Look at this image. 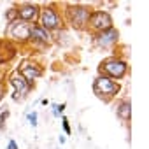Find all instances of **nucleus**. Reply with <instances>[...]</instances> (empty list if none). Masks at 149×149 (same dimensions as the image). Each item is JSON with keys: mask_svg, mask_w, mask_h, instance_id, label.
<instances>
[{"mask_svg": "<svg viewBox=\"0 0 149 149\" xmlns=\"http://www.w3.org/2000/svg\"><path fill=\"white\" fill-rule=\"evenodd\" d=\"M16 9V18L19 21H25L28 25H35L39 21V14H40V4H33V2H21V4H14Z\"/></svg>", "mask_w": 149, "mask_h": 149, "instance_id": "obj_11", "label": "nucleus"}, {"mask_svg": "<svg viewBox=\"0 0 149 149\" xmlns=\"http://www.w3.org/2000/svg\"><path fill=\"white\" fill-rule=\"evenodd\" d=\"M65 109H67V104L63 102V104H51V114H53V118H61V116H65Z\"/></svg>", "mask_w": 149, "mask_h": 149, "instance_id": "obj_13", "label": "nucleus"}, {"mask_svg": "<svg viewBox=\"0 0 149 149\" xmlns=\"http://www.w3.org/2000/svg\"><path fill=\"white\" fill-rule=\"evenodd\" d=\"M119 44V30L114 26L111 30L100 32V33H93L91 35V46L102 51H114Z\"/></svg>", "mask_w": 149, "mask_h": 149, "instance_id": "obj_9", "label": "nucleus"}, {"mask_svg": "<svg viewBox=\"0 0 149 149\" xmlns=\"http://www.w3.org/2000/svg\"><path fill=\"white\" fill-rule=\"evenodd\" d=\"M21 77H25L30 84H35L37 79H40L44 76V65L35 60V58H25L19 61V65L14 68Z\"/></svg>", "mask_w": 149, "mask_h": 149, "instance_id": "obj_8", "label": "nucleus"}, {"mask_svg": "<svg viewBox=\"0 0 149 149\" xmlns=\"http://www.w3.org/2000/svg\"><path fill=\"white\" fill-rule=\"evenodd\" d=\"M128 74H130V63L119 54L107 56L98 63V76H105L112 81L119 83L125 77H128Z\"/></svg>", "mask_w": 149, "mask_h": 149, "instance_id": "obj_3", "label": "nucleus"}, {"mask_svg": "<svg viewBox=\"0 0 149 149\" xmlns=\"http://www.w3.org/2000/svg\"><path fill=\"white\" fill-rule=\"evenodd\" d=\"M26 121H28V125H30L32 128H35V126L39 125V112H37V111L26 112Z\"/></svg>", "mask_w": 149, "mask_h": 149, "instance_id": "obj_14", "label": "nucleus"}, {"mask_svg": "<svg viewBox=\"0 0 149 149\" xmlns=\"http://www.w3.org/2000/svg\"><path fill=\"white\" fill-rule=\"evenodd\" d=\"M54 44V37L51 32L42 28L40 25H30V40L26 46H32L33 49H46Z\"/></svg>", "mask_w": 149, "mask_h": 149, "instance_id": "obj_10", "label": "nucleus"}, {"mask_svg": "<svg viewBox=\"0 0 149 149\" xmlns=\"http://www.w3.org/2000/svg\"><path fill=\"white\" fill-rule=\"evenodd\" d=\"M9 116H11V111H9V109H4L2 112H0V130L6 128V123H7Z\"/></svg>", "mask_w": 149, "mask_h": 149, "instance_id": "obj_16", "label": "nucleus"}, {"mask_svg": "<svg viewBox=\"0 0 149 149\" xmlns=\"http://www.w3.org/2000/svg\"><path fill=\"white\" fill-rule=\"evenodd\" d=\"M6 81L9 83V86H11V98L14 100V102H21V100H25L33 90H35V84H30L25 77H21L19 74L16 72V70H13L9 76H6Z\"/></svg>", "mask_w": 149, "mask_h": 149, "instance_id": "obj_6", "label": "nucleus"}, {"mask_svg": "<svg viewBox=\"0 0 149 149\" xmlns=\"http://www.w3.org/2000/svg\"><path fill=\"white\" fill-rule=\"evenodd\" d=\"M7 149H19V146H18V142L14 139H9L7 140Z\"/></svg>", "mask_w": 149, "mask_h": 149, "instance_id": "obj_18", "label": "nucleus"}, {"mask_svg": "<svg viewBox=\"0 0 149 149\" xmlns=\"http://www.w3.org/2000/svg\"><path fill=\"white\" fill-rule=\"evenodd\" d=\"M121 90H123L121 83L112 81V79H109L105 76H98L97 74L95 79H93V93L104 104H112L114 100H118Z\"/></svg>", "mask_w": 149, "mask_h": 149, "instance_id": "obj_4", "label": "nucleus"}, {"mask_svg": "<svg viewBox=\"0 0 149 149\" xmlns=\"http://www.w3.org/2000/svg\"><path fill=\"white\" fill-rule=\"evenodd\" d=\"M6 76H0V102H2L4 97H6Z\"/></svg>", "mask_w": 149, "mask_h": 149, "instance_id": "obj_17", "label": "nucleus"}, {"mask_svg": "<svg viewBox=\"0 0 149 149\" xmlns=\"http://www.w3.org/2000/svg\"><path fill=\"white\" fill-rule=\"evenodd\" d=\"M61 130H63V135L65 137H70L72 135V128H70V123H68V118L67 116H61Z\"/></svg>", "mask_w": 149, "mask_h": 149, "instance_id": "obj_15", "label": "nucleus"}, {"mask_svg": "<svg viewBox=\"0 0 149 149\" xmlns=\"http://www.w3.org/2000/svg\"><path fill=\"white\" fill-rule=\"evenodd\" d=\"M40 104H42V105H47V104H49V100H47V98H42V100H40Z\"/></svg>", "mask_w": 149, "mask_h": 149, "instance_id": "obj_20", "label": "nucleus"}, {"mask_svg": "<svg viewBox=\"0 0 149 149\" xmlns=\"http://www.w3.org/2000/svg\"><path fill=\"white\" fill-rule=\"evenodd\" d=\"M6 40H9L13 46H26L30 40V25L19 19L9 21L6 26Z\"/></svg>", "mask_w": 149, "mask_h": 149, "instance_id": "obj_5", "label": "nucleus"}, {"mask_svg": "<svg viewBox=\"0 0 149 149\" xmlns=\"http://www.w3.org/2000/svg\"><path fill=\"white\" fill-rule=\"evenodd\" d=\"M114 28V19L111 16V13L107 9H93L90 19H88V30L90 35L93 33H100V32H105V30H111Z\"/></svg>", "mask_w": 149, "mask_h": 149, "instance_id": "obj_7", "label": "nucleus"}, {"mask_svg": "<svg viewBox=\"0 0 149 149\" xmlns=\"http://www.w3.org/2000/svg\"><path fill=\"white\" fill-rule=\"evenodd\" d=\"M37 25H40L42 28H46L51 33L63 32L67 28V25H65V19H63L61 4H58V2L40 4V14H39Z\"/></svg>", "mask_w": 149, "mask_h": 149, "instance_id": "obj_2", "label": "nucleus"}, {"mask_svg": "<svg viewBox=\"0 0 149 149\" xmlns=\"http://www.w3.org/2000/svg\"><path fill=\"white\" fill-rule=\"evenodd\" d=\"M58 142H60V144H65V142H67V137H65V135L61 133V135L58 137Z\"/></svg>", "mask_w": 149, "mask_h": 149, "instance_id": "obj_19", "label": "nucleus"}, {"mask_svg": "<svg viewBox=\"0 0 149 149\" xmlns=\"http://www.w3.org/2000/svg\"><path fill=\"white\" fill-rule=\"evenodd\" d=\"M61 11H63L65 25H68L72 30L76 32L88 30V19L93 13L91 6L81 4V2H67V4H61Z\"/></svg>", "mask_w": 149, "mask_h": 149, "instance_id": "obj_1", "label": "nucleus"}, {"mask_svg": "<svg viewBox=\"0 0 149 149\" xmlns=\"http://www.w3.org/2000/svg\"><path fill=\"white\" fill-rule=\"evenodd\" d=\"M114 114L126 128H130V123H132V102H130V98H126V97L118 98L114 104Z\"/></svg>", "mask_w": 149, "mask_h": 149, "instance_id": "obj_12", "label": "nucleus"}]
</instances>
